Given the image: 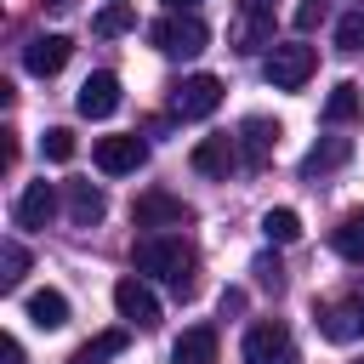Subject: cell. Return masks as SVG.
I'll return each mask as SVG.
<instances>
[{"label": "cell", "instance_id": "1", "mask_svg": "<svg viewBox=\"0 0 364 364\" xmlns=\"http://www.w3.org/2000/svg\"><path fill=\"white\" fill-rule=\"evenodd\" d=\"M131 267L142 279H165L171 296H182V301L199 290V250L188 239H176V233H142L131 245Z\"/></svg>", "mask_w": 364, "mask_h": 364}, {"label": "cell", "instance_id": "2", "mask_svg": "<svg viewBox=\"0 0 364 364\" xmlns=\"http://www.w3.org/2000/svg\"><path fill=\"white\" fill-rule=\"evenodd\" d=\"M148 40H154V51H165V57H199L205 40H210V28H205L199 11H165V17L148 28Z\"/></svg>", "mask_w": 364, "mask_h": 364}, {"label": "cell", "instance_id": "3", "mask_svg": "<svg viewBox=\"0 0 364 364\" xmlns=\"http://www.w3.org/2000/svg\"><path fill=\"white\" fill-rule=\"evenodd\" d=\"M313 68H318V51H313V46H301V40L267 46V63H262V74H267V85H273V91H301V85L313 80Z\"/></svg>", "mask_w": 364, "mask_h": 364}, {"label": "cell", "instance_id": "4", "mask_svg": "<svg viewBox=\"0 0 364 364\" xmlns=\"http://www.w3.org/2000/svg\"><path fill=\"white\" fill-rule=\"evenodd\" d=\"M239 353H245V364H296V341H290V330H284V324H273V318L250 324Z\"/></svg>", "mask_w": 364, "mask_h": 364}, {"label": "cell", "instance_id": "5", "mask_svg": "<svg viewBox=\"0 0 364 364\" xmlns=\"http://www.w3.org/2000/svg\"><path fill=\"white\" fill-rule=\"evenodd\" d=\"M222 108V80L216 74H188L176 91H171V114L176 119H205Z\"/></svg>", "mask_w": 364, "mask_h": 364}, {"label": "cell", "instance_id": "6", "mask_svg": "<svg viewBox=\"0 0 364 364\" xmlns=\"http://www.w3.org/2000/svg\"><path fill=\"white\" fill-rule=\"evenodd\" d=\"M114 307H119V318H125V324H142V330H154V324H159V296L148 290V279H142V273H125V279L114 284Z\"/></svg>", "mask_w": 364, "mask_h": 364}, {"label": "cell", "instance_id": "7", "mask_svg": "<svg viewBox=\"0 0 364 364\" xmlns=\"http://www.w3.org/2000/svg\"><path fill=\"white\" fill-rule=\"evenodd\" d=\"M91 159H97L102 176H131V171L148 159V142H142V136H97Z\"/></svg>", "mask_w": 364, "mask_h": 364}, {"label": "cell", "instance_id": "8", "mask_svg": "<svg viewBox=\"0 0 364 364\" xmlns=\"http://www.w3.org/2000/svg\"><path fill=\"white\" fill-rule=\"evenodd\" d=\"M131 216H136V228H182V222H193V205L176 199V193H165V188H148Z\"/></svg>", "mask_w": 364, "mask_h": 364}, {"label": "cell", "instance_id": "9", "mask_svg": "<svg viewBox=\"0 0 364 364\" xmlns=\"http://www.w3.org/2000/svg\"><path fill=\"white\" fill-rule=\"evenodd\" d=\"M233 46H239V51H262V46H273V6H267V0H239Z\"/></svg>", "mask_w": 364, "mask_h": 364}, {"label": "cell", "instance_id": "10", "mask_svg": "<svg viewBox=\"0 0 364 364\" xmlns=\"http://www.w3.org/2000/svg\"><path fill=\"white\" fill-rule=\"evenodd\" d=\"M318 330H324V341H336V347L364 341V301H358V296H347V301L324 307V313H318Z\"/></svg>", "mask_w": 364, "mask_h": 364}, {"label": "cell", "instance_id": "11", "mask_svg": "<svg viewBox=\"0 0 364 364\" xmlns=\"http://www.w3.org/2000/svg\"><path fill=\"white\" fill-rule=\"evenodd\" d=\"M68 51H74V40H68V34H34V40L23 46V68H28V74H40V80H51V74L68 63Z\"/></svg>", "mask_w": 364, "mask_h": 364}, {"label": "cell", "instance_id": "12", "mask_svg": "<svg viewBox=\"0 0 364 364\" xmlns=\"http://www.w3.org/2000/svg\"><path fill=\"white\" fill-rule=\"evenodd\" d=\"M74 108H80L85 119H108V114L119 108V80H114V74H91V80L80 85Z\"/></svg>", "mask_w": 364, "mask_h": 364}, {"label": "cell", "instance_id": "13", "mask_svg": "<svg viewBox=\"0 0 364 364\" xmlns=\"http://www.w3.org/2000/svg\"><path fill=\"white\" fill-rule=\"evenodd\" d=\"M11 216H17V228H28V233L46 228V222L57 216V193H51V182H28V188L17 193V210H11Z\"/></svg>", "mask_w": 364, "mask_h": 364}, {"label": "cell", "instance_id": "14", "mask_svg": "<svg viewBox=\"0 0 364 364\" xmlns=\"http://www.w3.org/2000/svg\"><path fill=\"white\" fill-rule=\"evenodd\" d=\"M273 142H279V125H273V119L250 114V119L239 125V159H245V165H267Z\"/></svg>", "mask_w": 364, "mask_h": 364}, {"label": "cell", "instance_id": "15", "mask_svg": "<svg viewBox=\"0 0 364 364\" xmlns=\"http://www.w3.org/2000/svg\"><path fill=\"white\" fill-rule=\"evenodd\" d=\"M239 165V136H205L193 148V171L199 176H228Z\"/></svg>", "mask_w": 364, "mask_h": 364}, {"label": "cell", "instance_id": "16", "mask_svg": "<svg viewBox=\"0 0 364 364\" xmlns=\"http://www.w3.org/2000/svg\"><path fill=\"white\" fill-rule=\"evenodd\" d=\"M23 313H28L40 330H63V324H68V296H63V290H51V284H46V290H28Z\"/></svg>", "mask_w": 364, "mask_h": 364}, {"label": "cell", "instance_id": "17", "mask_svg": "<svg viewBox=\"0 0 364 364\" xmlns=\"http://www.w3.org/2000/svg\"><path fill=\"white\" fill-rule=\"evenodd\" d=\"M171 364H216V330H210V324L182 330L176 347H171Z\"/></svg>", "mask_w": 364, "mask_h": 364}, {"label": "cell", "instance_id": "18", "mask_svg": "<svg viewBox=\"0 0 364 364\" xmlns=\"http://www.w3.org/2000/svg\"><path fill=\"white\" fill-rule=\"evenodd\" d=\"M347 154H353V142H347V136H324V142H313V148L301 154V176H324V171L347 165Z\"/></svg>", "mask_w": 364, "mask_h": 364}, {"label": "cell", "instance_id": "19", "mask_svg": "<svg viewBox=\"0 0 364 364\" xmlns=\"http://www.w3.org/2000/svg\"><path fill=\"white\" fill-rule=\"evenodd\" d=\"M102 210H108L102 188H91V182H68V222H74V228H91V222H102Z\"/></svg>", "mask_w": 364, "mask_h": 364}, {"label": "cell", "instance_id": "20", "mask_svg": "<svg viewBox=\"0 0 364 364\" xmlns=\"http://www.w3.org/2000/svg\"><path fill=\"white\" fill-rule=\"evenodd\" d=\"M358 114H364V91H358L353 80H341V85L324 97V119H330V125H347V119H358Z\"/></svg>", "mask_w": 364, "mask_h": 364}, {"label": "cell", "instance_id": "21", "mask_svg": "<svg viewBox=\"0 0 364 364\" xmlns=\"http://www.w3.org/2000/svg\"><path fill=\"white\" fill-rule=\"evenodd\" d=\"M330 245H336V256H347V262H364V210L341 216V222L330 228Z\"/></svg>", "mask_w": 364, "mask_h": 364}, {"label": "cell", "instance_id": "22", "mask_svg": "<svg viewBox=\"0 0 364 364\" xmlns=\"http://www.w3.org/2000/svg\"><path fill=\"white\" fill-rule=\"evenodd\" d=\"M114 353H125V330H102V336H91L85 347H74L68 364H102V358H114Z\"/></svg>", "mask_w": 364, "mask_h": 364}, {"label": "cell", "instance_id": "23", "mask_svg": "<svg viewBox=\"0 0 364 364\" xmlns=\"http://www.w3.org/2000/svg\"><path fill=\"white\" fill-rule=\"evenodd\" d=\"M262 233H267L273 245H296V239H301V216H296L290 205H279V210L262 216Z\"/></svg>", "mask_w": 364, "mask_h": 364}, {"label": "cell", "instance_id": "24", "mask_svg": "<svg viewBox=\"0 0 364 364\" xmlns=\"http://www.w3.org/2000/svg\"><path fill=\"white\" fill-rule=\"evenodd\" d=\"M23 273H28V250H23L17 239H6V245H0V290H17Z\"/></svg>", "mask_w": 364, "mask_h": 364}, {"label": "cell", "instance_id": "25", "mask_svg": "<svg viewBox=\"0 0 364 364\" xmlns=\"http://www.w3.org/2000/svg\"><path fill=\"white\" fill-rule=\"evenodd\" d=\"M125 28H136V11L125 0H114V6L97 11V34H125Z\"/></svg>", "mask_w": 364, "mask_h": 364}, {"label": "cell", "instance_id": "26", "mask_svg": "<svg viewBox=\"0 0 364 364\" xmlns=\"http://www.w3.org/2000/svg\"><path fill=\"white\" fill-rule=\"evenodd\" d=\"M40 154H46L51 165H63V159H74V131H68V125H51V131L40 136Z\"/></svg>", "mask_w": 364, "mask_h": 364}, {"label": "cell", "instance_id": "27", "mask_svg": "<svg viewBox=\"0 0 364 364\" xmlns=\"http://www.w3.org/2000/svg\"><path fill=\"white\" fill-rule=\"evenodd\" d=\"M336 46H341V51H364V11H347V17L336 23Z\"/></svg>", "mask_w": 364, "mask_h": 364}, {"label": "cell", "instance_id": "28", "mask_svg": "<svg viewBox=\"0 0 364 364\" xmlns=\"http://www.w3.org/2000/svg\"><path fill=\"white\" fill-rule=\"evenodd\" d=\"M324 11H330V0H296V11H290V23L307 34V28H318L324 23Z\"/></svg>", "mask_w": 364, "mask_h": 364}, {"label": "cell", "instance_id": "29", "mask_svg": "<svg viewBox=\"0 0 364 364\" xmlns=\"http://www.w3.org/2000/svg\"><path fill=\"white\" fill-rule=\"evenodd\" d=\"M250 273H256V284H262V290H279V284H284V267H279L273 256H256V262H250Z\"/></svg>", "mask_w": 364, "mask_h": 364}, {"label": "cell", "instance_id": "30", "mask_svg": "<svg viewBox=\"0 0 364 364\" xmlns=\"http://www.w3.org/2000/svg\"><path fill=\"white\" fill-rule=\"evenodd\" d=\"M0 353H6V364H23V341H17V336H6V341H0Z\"/></svg>", "mask_w": 364, "mask_h": 364}, {"label": "cell", "instance_id": "31", "mask_svg": "<svg viewBox=\"0 0 364 364\" xmlns=\"http://www.w3.org/2000/svg\"><path fill=\"white\" fill-rule=\"evenodd\" d=\"M165 6H171V11H193V0H165Z\"/></svg>", "mask_w": 364, "mask_h": 364}, {"label": "cell", "instance_id": "32", "mask_svg": "<svg viewBox=\"0 0 364 364\" xmlns=\"http://www.w3.org/2000/svg\"><path fill=\"white\" fill-rule=\"evenodd\" d=\"M46 6H68V0H46Z\"/></svg>", "mask_w": 364, "mask_h": 364}, {"label": "cell", "instance_id": "33", "mask_svg": "<svg viewBox=\"0 0 364 364\" xmlns=\"http://www.w3.org/2000/svg\"><path fill=\"white\" fill-rule=\"evenodd\" d=\"M358 364H364V358H358Z\"/></svg>", "mask_w": 364, "mask_h": 364}]
</instances>
